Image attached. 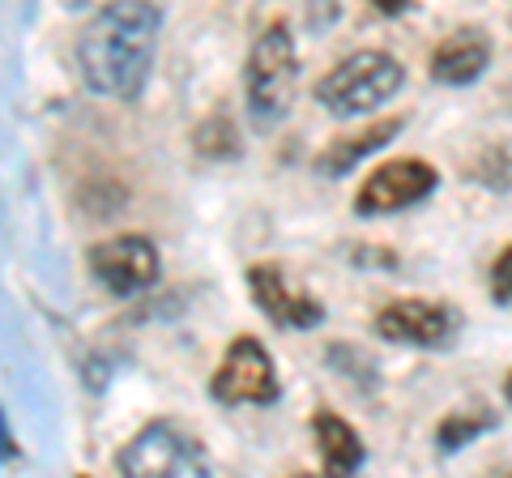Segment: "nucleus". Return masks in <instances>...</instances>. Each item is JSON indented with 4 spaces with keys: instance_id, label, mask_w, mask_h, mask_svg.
I'll return each mask as SVG.
<instances>
[{
    "instance_id": "1",
    "label": "nucleus",
    "mask_w": 512,
    "mask_h": 478,
    "mask_svg": "<svg viewBox=\"0 0 512 478\" xmlns=\"http://www.w3.org/2000/svg\"><path fill=\"white\" fill-rule=\"evenodd\" d=\"M158 22H163V13L150 0H111L107 9H99L86 35L77 39L82 82L103 99H141L154 65Z\"/></svg>"
},
{
    "instance_id": "2",
    "label": "nucleus",
    "mask_w": 512,
    "mask_h": 478,
    "mask_svg": "<svg viewBox=\"0 0 512 478\" xmlns=\"http://www.w3.org/2000/svg\"><path fill=\"white\" fill-rule=\"evenodd\" d=\"M299 56L286 26H269L248 56V116L256 129H278L295 103Z\"/></svg>"
},
{
    "instance_id": "3",
    "label": "nucleus",
    "mask_w": 512,
    "mask_h": 478,
    "mask_svg": "<svg viewBox=\"0 0 512 478\" xmlns=\"http://www.w3.org/2000/svg\"><path fill=\"white\" fill-rule=\"evenodd\" d=\"M406 82V69L397 65L393 56L384 52H359L342 60L338 69L329 77H320L316 86V99L325 111H333L338 120H355V116H367L393 99L397 90Z\"/></svg>"
},
{
    "instance_id": "4",
    "label": "nucleus",
    "mask_w": 512,
    "mask_h": 478,
    "mask_svg": "<svg viewBox=\"0 0 512 478\" xmlns=\"http://www.w3.org/2000/svg\"><path fill=\"white\" fill-rule=\"evenodd\" d=\"M116 466L128 478H205L210 474V461H205L201 444L171 423L141 427L128 440V449L116 457Z\"/></svg>"
},
{
    "instance_id": "5",
    "label": "nucleus",
    "mask_w": 512,
    "mask_h": 478,
    "mask_svg": "<svg viewBox=\"0 0 512 478\" xmlns=\"http://www.w3.org/2000/svg\"><path fill=\"white\" fill-rule=\"evenodd\" d=\"M210 393L222 406H265L278 397V372L269 350L256 338H235L222 368L214 372Z\"/></svg>"
},
{
    "instance_id": "6",
    "label": "nucleus",
    "mask_w": 512,
    "mask_h": 478,
    "mask_svg": "<svg viewBox=\"0 0 512 478\" xmlns=\"http://www.w3.org/2000/svg\"><path fill=\"white\" fill-rule=\"evenodd\" d=\"M440 175L431 163H419V158H397V163H384L367 175V184L359 188L355 210L359 214H393L406 210V205L423 201L436 193Z\"/></svg>"
},
{
    "instance_id": "7",
    "label": "nucleus",
    "mask_w": 512,
    "mask_h": 478,
    "mask_svg": "<svg viewBox=\"0 0 512 478\" xmlns=\"http://www.w3.org/2000/svg\"><path fill=\"white\" fill-rule=\"evenodd\" d=\"M90 269L111 295H137L158 278V248L146 235H120L90 248Z\"/></svg>"
},
{
    "instance_id": "8",
    "label": "nucleus",
    "mask_w": 512,
    "mask_h": 478,
    "mask_svg": "<svg viewBox=\"0 0 512 478\" xmlns=\"http://www.w3.org/2000/svg\"><path fill=\"white\" fill-rule=\"evenodd\" d=\"M457 312L444 308V304H427V299H397L376 316V329L380 338L389 342H406V346H431L440 350L453 342L457 333Z\"/></svg>"
},
{
    "instance_id": "9",
    "label": "nucleus",
    "mask_w": 512,
    "mask_h": 478,
    "mask_svg": "<svg viewBox=\"0 0 512 478\" xmlns=\"http://www.w3.org/2000/svg\"><path fill=\"white\" fill-rule=\"evenodd\" d=\"M248 291H252V299L261 304V312L269 316V321L282 325V329H312V325L325 321V308H320L316 299L291 291L278 265H252L248 269Z\"/></svg>"
},
{
    "instance_id": "10",
    "label": "nucleus",
    "mask_w": 512,
    "mask_h": 478,
    "mask_svg": "<svg viewBox=\"0 0 512 478\" xmlns=\"http://www.w3.org/2000/svg\"><path fill=\"white\" fill-rule=\"evenodd\" d=\"M491 65V47L478 30H461V35L444 39L431 56V77L444 86H470L474 77H483V69Z\"/></svg>"
},
{
    "instance_id": "11",
    "label": "nucleus",
    "mask_w": 512,
    "mask_h": 478,
    "mask_svg": "<svg viewBox=\"0 0 512 478\" xmlns=\"http://www.w3.org/2000/svg\"><path fill=\"white\" fill-rule=\"evenodd\" d=\"M397 129H402V120H380V124H372V129H363V133H346V137H338L325 154L316 158V167L329 171V175H346L350 167H359L367 154H376L380 146H389V141L397 137Z\"/></svg>"
},
{
    "instance_id": "12",
    "label": "nucleus",
    "mask_w": 512,
    "mask_h": 478,
    "mask_svg": "<svg viewBox=\"0 0 512 478\" xmlns=\"http://www.w3.org/2000/svg\"><path fill=\"white\" fill-rule=\"evenodd\" d=\"M312 427H316L320 461H325L329 474H355L363 466V444L350 432V423H342L338 414H316Z\"/></svg>"
},
{
    "instance_id": "13",
    "label": "nucleus",
    "mask_w": 512,
    "mask_h": 478,
    "mask_svg": "<svg viewBox=\"0 0 512 478\" xmlns=\"http://www.w3.org/2000/svg\"><path fill=\"white\" fill-rule=\"evenodd\" d=\"M495 419H491V414H483V410H461V414H448V419L440 423V449L444 453H457L461 449V444H470L478 432H487V427H491Z\"/></svg>"
},
{
    "instance_id": "14",
    "label": "nucleus",
    "mask_w": 512,
    "mask_h": 478,
    "mask_svg": "<svg viewBox=\"0 0 512 478\" xmlns=\"http://www.w3.org/2000/svg\"><path fill=\"white\" fill-rule=\"evenodd\" d=\"M197 150L205 154V158H235L239 154V137H235V124H231V116H210L197 129Z\"/></svg>"
},
{
    "instance_id": "15",
    "label": "nucleus",
    "mask_w": 512,
    "mask_h": 478,
    "mask_svg": "<svg viewBox=\"0 0 512 478\" xmlns=\"http://www.w3.org/2000/svg\"><path fill=\"white\" fill-rule=\"evenodd\" d=\"M491 295L500 299V304H512V248H504L491 269Z\"/></svg>"
},
{
    "instance_id": "16",
    "label": "nucleus",
    "mask_w": 512,
    "mask_h": 478,
    "mask_svg": "<svg viewBox=\"0 0 512 478\" xmlns=\"http://www.w3.org/2000/svg\"><path fill=\"white\" fill-rule=\"evenodd\" d=\"M372 5H376L380 13H402V9L410 5V0H372Z\"/></svg>"
},
{
    "instance_id": "17",
    "label": "nucleus",
    "mask_w": 512,
    "mask_h": 478,
    "mask_svg": "<svg viewBox=\"0 0 512 478\" xmlns=\"http://www.w3.org/2000/svg\"><path fill=\"white\" fill-rule=\"evenodd\" d=\"M13 453V444H9V432H5V414H0V461H5Z\"/></svg>"
},
{
    "instance_id": "18",
    "label": "nucleus",
    "mask_w": 512,
    "mask_h": 478,
    "mask_svg": "<svg viewBox=\"0 0 512 478\" xmlns=\"http://www.w3.org/2000/svg\"><path fill=\"white\" fill-rule=\"evenodd\" d=\"M504 393H508V402H512V376H508V385H504Z\"/></svg>"
}]
</instances>
